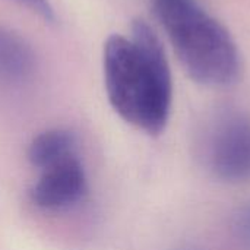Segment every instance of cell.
I'll list each match as a JSON object with an SVG mask.
<instances>
[{"label":"cell","instance_id":"cell-1","mask_svg":"<svg viewBox=\"0 0 250 250\" xmlns=\"http://www.w3.org/2000/svg\"><path fill=\"white\" fill-rule=\"evenodd\" d=\"M104 88L111 108L135 129L158 136L173 104V78L164 45L142 19L130 32L110 35L103 48Z\"/></svg>","mask_w":250,"mask_h":250},{"label":"cell","instance_id":"cell-2","mask_svg":"<svg viewBox=\"0 0 250 250\" xmlns=\"http://www.w3.org/2000/svg\"><path fill=\"white\" fill-rule=\"evenodd\" d=\"M155 15L188 75L201 85L237 82L240 53L229 29L198 0H152Z\"/></svg>","mask_w":250,"mask_h":250},{"label":"cell","instance_id":"cell-3","mask_svg":"<svg viewBox=\"0 0 250 250\" xmlns=\"http://www.w3.org/2000/svg\"><path fill=\"white\" fill-rule=\"evenodd\" d=\"M204 158L208 170L220 180H250V119L239 111H224L212 122Z\"/></svg>","mask_w":250,"mask_h":250},{"label":"cell","instance_id":"cell-4","mask_svg":"<svg viewBox=\"0 0 250 250\" xmlns=\"http://www.w3.org/2000/svg\"><path fill=\"white\" fill-rule=\"evenodd\" d=\"M88 192V174L78 154L38 170L29 188L31 204L45 212H59L79 204Z\"/></svg>","mask_w":250,"mask_h":250},{"label":"cell","instance_id":"cell-5","mask_svg":"<svg viewBox=\"0 0 250 250\" xmlns=\"http://www.w3.org/2000/svg\"><path fill=\"white\" fill-rule=\"evenodd\" d=\"M37 72V54L32 45L16 31L0 23V85L22 86Z\"/></svg>","mask_w":250,"mask_h":250},{"label":"cell","instance_id":"cell-6","mask_svg":"<svg viewBox=\"0 0 250 250\" xmlns=\"http://www.w3.org/2000/svg\"><path fill=\"white\" fill-rule=\"evenodd\" d=\"M78 154L75 133L64 127H50L37 133L26 148V158L35 170H42Z\"/></svg>","mask_w":250,"mask_h":250},{"label":"cell","instance_id":"cell-7","mask_svg":"<svg viewBox=\"0 0 250 250\" xmlns=\"http://www.w3.org/2000/svg\"><path fill=\"white\" fill-rule=\"evenodd\" d=\"M231 231L243 250H250V202L242 205L233 215Z\"/></svg>","mask_w":250,"mask_h":250},{"label":"cell","instance_id":"cell-8","mask_svg":"<svg viewBox=\"0 0 250 250\" xmlns=\"http://www.w3.org/2000/svg\"><path fill=\"white\" fill-rule=\"evenodd\" d=\"M13 1L26 7L29 12L37 15L45 23H54L57 19L56 10H54L53 4L50 3V0H13Z\"/></svg>","mask_w":250,"mask_h":250}]
</instances>
